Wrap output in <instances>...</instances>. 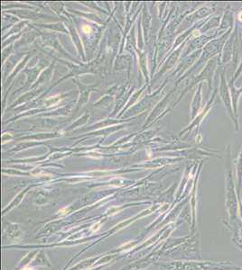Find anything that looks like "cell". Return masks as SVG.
<instances>
[{
    "instance_id": "obj_1",
    "label": "cell",
    "mask_w": 242,
    "mask_h": 270,
    "mask_svg": "<svg viewBox=\"0 0 242 270\" xmlns=\"http://www.w3.org/2000/svg\"><path fill=\"white\" fill-rule=\"evenodd\" d=\"M83 30L85 31L86 33H89V32H90V29L89 28L88 26H84V27H83Z\"/></svg>"
}]
</instances>
